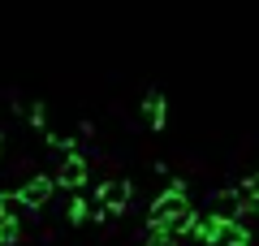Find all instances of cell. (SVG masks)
Wrapping results in <instances>:
<instances>
[{
	"label": "cell",
	"instance_id": "obj_1",
	"mask_svg": "<svg viewBox=\"0 0 259 246\" xmlns=\"http://www.w3.org/2000/svg\"><path fill=\"white\" fill-rule=\"evenodd\" d=\"M190 208V194H186V182H168L164 190L151 199V208H147V229H168L182 212Z\"/></svg>",
	"mask_w": 259,
	"mask_h": 246
},
{
	"label": "cell",
	"instance_id": "obj_2",
	"mask_svg": "<svg viewBox=\"0 0 259 246\" xmlns=\"http://www.w3.org/2000/svg\"><path fill=\"white\" fill-rule=\"evenodd\" d=\"M134 199V186L130 182H100L95 186V199H91V220H108V216H121Z\"/></svg>",
	"mask_w": 259,
	"mask_h": 246
},
{
	"label": "cell",
	"instance_id": "obj_3",
	"mask_svg": "<svg viewBox=\"0 0 259 246\" xmlns=\"http://www.w3.org/2000/svg\"><path fill=\"white\" fill-rule=\"evenodd\" d=\"M87 182H91V160H87V151L61 155V164H56V190H82Z\"/></svg>",
	"mask_w": 259,
	"mask_h": 246
},
{
	"label": "cell",
	"instance_id": "obj_4",
	"mask_svg": "<svg viewBox=\"0 0 259 246\" xmlns=\"http://www.w3.org/2000/svg\"><path fill=\"white\" fill-rule=\"evenodd\" d=\"M18 194H22V208H26V212H44L48 203H52V194H56V177L35 173L26 186H18Z\"/></svg>",
	"mask_w": 259,
	"mask_h": 246
},
{
	"label": "cell",
	"instance_id": "obj_5",
	"mask_svg": "<svg viewBox=\"0 0 259 246\" xmlns=\"http://www.w3.org/2000/svg\"><path fill=\"white\" fill-rule=\"evenodd\" d=\"M225 229H229V216H225V212H207V216H199L194 242H203V246H221Z\"/></svg>",
	"mask_w": 259,
	"mask_h": 246
},
{
	"label": "cell",
	"instance_id": "obj_6",
	"mask_svg": "<svg viewBox=\"0 0 259 246\" xmlns=\"http://www.w3.org/2000/svg\"><path fill=\"white\" fill-rule=\"evenodd\" d=\"M143 117H147V126H151V130H164V126H168V100L156 91V87L143 95Z\"/></svg>",
	"mask_w": 259,
	"mask_h": 246
},
{
	"label": "cell",
	"instance_id": "obj_7",
	"mask_svg": "<svg viewBox=\"0 0 259 246\" xmlns=\"http://www.w3.org/2000/svg\"><path fill=\"white\" fill-rule=\"evenodd\" d=\"M22 194L18 190H0V220H22Z\"/></svg>",
	"mask_w": 259,
	"mask_h": 246
},
{
	"label": "cell",
	"instance_id": "obj_8",
	"mask_svg": "<svg viewBox=\"0 0 259 246\" xmlns=\"http://www.w3.org/2000/svg\"><path fill=\"white\" fill-rule=\"evenodd\" d=\"M44 143L52 147V155H69V151H78V138H69V134H56V130H48V134H44Z\"/></svg>",
	"mask_w": 259,
	"mask_h": 246
},
{
	"label": "cell",
	"instance_id": "obj_9",
	"mask_svg": "<svg viewBox=\"0 0 259 246\" xmlns=\"http://www.w3.org/2000/svg\"><path fill=\"white\" fill-rule=\"evenodd\" d=\"M65 216H69V225H82V220H91V203H87L82 194L74 190V199H69V208H65Z\"/></svg>",
	"mask_w": 259,
	"mask_h": 246
},
{
	"label": "cell",
	"instance_id": "obj_10",
	"mask_svg": "<svg viewBox=\"0 0 259 246\" xmlns=\"http://www.w3.org/2000/svg\"><path fill=\"white\" fill-rule=\"evenodd\" d=\"M22 242V220H0V246H18Z\"/></svg>",
	"mask_w": 259,
	"mask_h": 246
},
{
	"label": "cell",
	"instance_id": "obj_11",
	"mask_svg": "<svg viewBox=\"0 0 259 246\" xmlns=\"http://www.w3.org/2000/svg\"><path fill=\"white\" fill-rule=\"evenodd\" d=\"M182 237L173 233V229H147V246H177Z\"/></svg>",
	"mask_w": 259,
	"mask_h": 246
},
{
	"label": "cell",
	"instance_id": "obj_12",
	"mask_svg": "<svg viewBox=\"0 0 259 246\" xmlns=\"http://www.w3.org/2000/svg\"><path fill=\"white\" fill-rule=\"evenodd\" d=\"M26 126H30V130H44V126H48V108H44V104H30Z\"/></svg>",
	"mask_w": 259,
	"mask_h": 246
},
{
	"label": "cell",
	"instance_id": "obj_13",
	"mask_svg": "<svg viewBox=\"0 0 259 246\" xmlns=\"http://www.w3.org/2000/svg\"><path fill=\"white\" fill-rule=\"evenodd\" d=\"M242 190H246V199H250V203L259 208V169H255V173L246 177V182H242Z\"/></svg>",
	"mask_w": 259,
	"mask_h": 246
}]
</instances>
